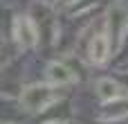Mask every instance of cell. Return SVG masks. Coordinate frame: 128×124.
<instances>
[{"label":"cell","mask_w":128,"mask_h":124,"mask_svg":"<svg viewBox=\"0 0 128 124\" xmlns=\"http://www.w3.org/2000/svg\"><path fill=\"white\" fill-rule=\"evenodd\" d=\"M58 97L54 95V90L50 86H40V84H34V86H27L20 95V104L27 108V111H47L50 104H54Z\"/></svg>","instance_id":"6da1fadb"},{"label":"cell","mask_w":128,"mask_h":124,"mask_svg":"<svg viewBox=\"0 0 128 124\" xmlns=\"http://www.w3.org/2000/svg\"><path fill=\"white\" fill-rule=\"evenodd\" d=\"M14 36L20 47H34L38 43V29L29 16H18L14 23Z\"/></svg>","instance_id":"7a4b0ae2"},{"label":"cell","mask_w":128,"mask_h":124,"mask_svg":"<svg viewBox=\"0 0 128 124\" xmlns=\"http://www.w3.org/2000/svg\"><path fill=\"white\" fill-rule=\"evenodd\" d=\"M108 54H110V41H108V36L106 34H97L90 41V45H88V59L92 63L101 66V63L108 61Z\"/></svg>","instance_id":"3957f363"},{"label":"cell","mask_w":128,"mask_h":124,"mask_svg":"<svg viewBox=\"0 0 128 124\" xmlns=\"http://www.w3.org/2000/svg\"><path fill=\"white\" fill-rule=\"evenodd\" d=\"M45 77H47V81L54 84V86H63V84L74 81L72 70H70L68 66H63V63H50L47 70H45Z\"/></svg>","instance_id":"277c9868"},{"label":"cell","mask_w":128,"mask_h":124,"mask_svg":"<svg viewBox=\"0 0 128 124\" xmlns=\"http://www.w3.org/2000/svg\"><path fill=\"white\" fill-rule=\"evenodd\" d=\"M97 95L101 102H117V99H122V88L112 79H99L97 81Z\"/></svg>","instance_id":"5b68a950"},{"label":"cell","mask_w":128,"mask_h":124,"mask_svg":"<svg viewBox=\"0 0 128 124\" xmlns=\"http://www.w3.org/2000/svg\"><path fill=\"white\" fill-rule=\"evenodd\" d=\"M61 5H72V2H79V0H58Z\"/></svg>","instance_id":"8992f818"},{"label":"cell","mask_w":128,"mask_h":124,"mask_svg":"<svg viewBox=\"0 0 128 124\" xmlns=\"http://www.w3.org/2000/svg\"><path fill=\"white\" fill-rule=\"evenodd\" d=\"M45 124H61V122H56V120H50V122H45Z\"/></svg>","instance_id":"52a82bcc"}]
</instances>
